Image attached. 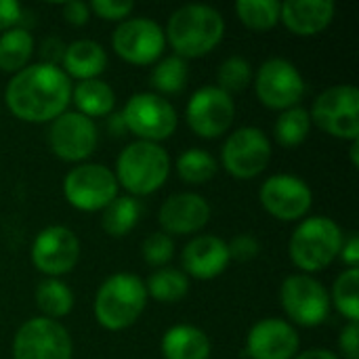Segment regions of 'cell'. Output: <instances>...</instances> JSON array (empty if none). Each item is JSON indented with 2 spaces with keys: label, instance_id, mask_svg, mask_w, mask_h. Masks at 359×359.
<instances>
[{
  "label": "cell",
  "instance_id": "cell-36",
  "mask_svg": "<svg viewBox=\"0 0 359 359\" xmlns=\"http://www.w3.org/2000/svg\"><path fill=\"white\" fill-rule=\"evenodd\" d=\"M88 8L105 21H120L122 23L135 11V2H130V0H93L88 4Z\"/></svg>",
  "mask_w": 359,
  "mask_h": 359
},
{
  "label": "cell",
  "instance_id": "cell-20",
  "mask_svg": "<svg viewBox=\"0 0 359 359\" xmlns=\"http://www.w3.org/2000/svg\"><path fill=\"white\" fill-rule=\"evenodd\" d=\"M229 265L227 242L219 236L202 233L191 238L181 252V271L196 280H215Z\"/></svg>",
  "mask_w": 359,
  "mask_h": 359
},
{
  "label": "cell",
  "instance_id": "cell-18",
  "mask_svg": "<svg viewBox=\"0 0 359 359\" xmlns=\"http://www.w3.org/2000/svg\"><path fill=\"white\" fill-rule=\"evenodd\" d=\"M301 347L294 326L280 318L257 322L246 337V353L250 359H294Z\"/></svg>",
  "mask_w": 359,
  "mask_h": 359
},
{
  "label": "cell",
  "instance_id": "cell-5",
  "mask_svg": "<svg viewBox=\"0 0 359 359\" xmlns=\"http://www.w3.org/2000/svg\"><path fill=\"white\" fill-rule=\"evenodd\" d=\"M343 231L330 217L303 219L292 231L288 255L290 261L307 276L326 269L341 252Z\"/></svg>",
  "mask_w": 359,
  "mask_h": 359
},
{
  "label": "cell",
  "instance_id": "cell-22",
  "mask_svg": "<svg viewBox=\"0 0 359 359\" xmlns=\"http://www.w3.org/2000/svg\"><path fill=\"white\" fill-rule=\"evenodd\" d=\"M61 63L67 78H76L80 82L97 80L107 69V53L99 42L82 38L65 46Z\"/></svg>",
  "mask_w": 359,
  "mask_h": 359
},
{
  "label": "cell",
  "instance_id": "cell-17",
  "mask_svg": "<svg viewBox=\"0 0 359 359\" xmlns=\"http://www.w3.org/2000/svg\"><path fill=\"white\" fill-rule=\"evenodd\" d=\"M80 259V240L78 236L63 227V225H50L44 227L32 244V263L34 267L48 276V278H61L69 273Z\"/></svg>",
  "mask_w": 359,
  "mask_h": 359
},
{
  "label": "cell",
  "instance_id": "cell-12",
  "mask_svg": "<svg viewBox=\"0 0 359 359\" xmlns=\"http://www.w3.org/2000/svg\"><path fill=\"white\" fill-rule=\"evenodd\" d=\"M271 160V141L257 126H242L233 130L221 149L225 170L242 181L259 177Z\"/></svg>",
  "mask_w": 359,
  "mask_h": 359
},
{
  "label": "cell",
  "instance_id": "cell-41",
  "mask_svg": "<svg viewBox=\"0 0 359 359\" xmlns=\"http://www.w3.org/2000/svg\"><path fill=\"white\" fill-rule=\"evenodd\" d=\"M339 257L343 259V263H345L349 269H358V263H359L358 233H351L347 240H343V246H341V252H339Z\"/></svg>",
  "mask_w": 359,
  "mask_h": 359
},
{
  "label": "cell",
  "instance_id": "cell-42",
  "mask_svg": "<svg viewBox=\"0 0 359 359\" xmlns=\"http://www.w3.org/2000/svg\"><path fill=\"white\" fill-rule=\"evenodd\" d=\"M63 53H65V44L59 40V38H46L42 42V57L44 61L42 63H48V65H57L61 59H63Z\"/></svg>",
  "mask_w": 359,
  "mask_h": 359
},
{
  "label": "cell",
  "instance_id": "cell-26",
  "mask_svg": "<svg viewBox=\"0 0 359 359\" xmlns=\"http://www.w3.org/2000/svg\"><path fill=\"white\" fill-rule=\"evenodd\" d=\"M141 212L143 208L137 198L118 196L109 206L101 210V227L111 238H124L137 227Z\"/></svg>",
  "mask_w": 359,
  "mask_h": 359
},
{
  "label": "cell",
  "instance_id": "cell-33",
  "mask_svg": "<svg viewBox=\"0 0 359 359\" xmlns=\"http://www.w3.org/2000/svg\"><path fill=\"white\" fill-rule=\"evenodd\" d=\"M330 305L337 307L349 322L358 324L359 320V269H345L332 286Z\"/></svg>",
  "mask_w": 359,
  "mask_h": 359
},
{
  "label": "cell",
  "instance_id": "cell-7",
  "mask_svg": "<svg viewBox=\"0 0 359 359\" xmlns=\"http://www.w3.org/2000/svg\"><path fill=\"white\" fill-rule=\"evenodd\" d=\"M309 116L334 139L359 141V90L353 84H337L320 93Z\"/></svg>",
  "mask_w": 359,
  "mask_h": 359
},
{
  "label": "cell",
  "instance_id": "cell-16",
  "mask_svg": "<svg viewBox=\"0 0 359 359\" xmlns=\"http://www.w3.org/2000/svg\"><path fill=\"white\" fill-rule=\"evenodd\" d=\"M259 200L273 219L292 223L309 215L313 206V191L307 185V181H303L301 177L280 172L269 177L261 185Z\"/></svg>",
  "mask_w": 359,
  "mask_h": 359
},
{
  "label": "cell",
  "instance_id": "cell-15",
  "mask_svg": "<svg viewBox=\"0 0 359 359\" xmlns=\"http://www.w3.org/2000/svg\"><path fill=\"white\" fill-rule=\"evenodd\" d=\"M50 151L63 162H84L93 156L99 143V130L95 120L78 114L63 111L57 116L46 133Z\"/></svg>",
  "mask_w": 359,
  "mask_h": 359
},
{
  "label": "cell",
  "instance_id": "cell-25",
  "mask_svg": "<svg viewBox=\"0 0 359 359\" xmlns=\"http://www.w3.org/2000/svg\"><path fill=\"white\" fill-rule=\"evenodd\" d=\"M34 53V36L25 27H11L0 34V72L17 74L27 67Z\"/></svg>",
  "mask_w": 359,
  "mask_h": 359
},
{
  "label": "cell",
  "instance_id": "cell-35",
  "mask_svg": "<svg viewBox=\"0 0 359 359\" xmlns=\"http://www.w3.org/2000/svg\"><path fill=\"white\" fill-rule=\"evenodd\" d=\"M141 255L149 267H156V269L168 267V263L175 257V242L164 231L149 233L141 244Z\"/></svg>",
  "mask_w": 359,
  "mask_h": 359
},
{
  "label": "cell",
  "instance_id": "cell-21",
  "mask_svg": "<svg viewBox=\"0 0 359 359\" xmlns=\"http://www.w3.org/2000/svg\"><path fill=\"white\" fill-rule=\"evenodd\" d=\"M332 0H286L280 4V21L297 36L322 34L334 19Z\"/></svg>",
  "mask_w": 359,
  "mask_h": 359
},
{
  "label": "cell",
  "instance_id": "cell-14",
  "mask_svg": "<svg viewBox=\"0 0 359 359\" xmlns=\"http://www.w3.org/2000/svg\"><path fill=\"white\" fill-rule=\"evenodd\" d=\"M233 118H236L233 97L212 84L198 88L185 107L187 126L202 139H217L225 135Z\"/></svg>",
  "mask_w": 359,
  "mask_h": 359
},
{
  "label": "cell",
  "instance_id": "cell-13",
  "mask_svg": "<svg viewBox=\"0 0 359 359\" xmlns=\"http://www.w3.org/2000/svg\"><path fill=\"white\" fill-rule=\"evenodd\" d=\"M69 332L55 320L32 318L19 326L13 339V359H72Z\"/></svg>",
  "mask_w": 359,
  "mask_h": 359
},
{
  "label": "cell",
  "instance_id": "cell-19",
  "mask_svg": "<svg viewBox=\"0 0 359 359\" xmlns=\"http://www.w3.org/2000/svg\"><path fill=\"white\" fill-rule=\"evenodd\" d=\"M210 212V204L204 196L181 191L162 202L158 221L166 236H189L202 231L208 225Z\"/></svg>",
  "mask_w": 359,
  "mask_h": 359
},
{
  "label": "cell",
  "instance_id": "cell-24",
  "mask_svg": "<svg viewBox=\"0 0 359 359\" xmlns=\"http://www.w3.org/2000/svg\"><path fill=\"white\" fill-rule=\"evenodd\" d=\"M72 101L76 105V111L86 118H103L114 111L116 105V93L114 88L103 80H84L72 86Z\"/></svg>",
  "mask_w": 359,
  "mask_h": 359
},
{
  "label": "cell",
  "instance_id": "cell-34",
  "mask_svg": "<svg viewBox=\"0 0 359 359\" xmlns=\"http://www.w3.org/2000/svg\"><path fill=\"white\" fill-rule=\"evenodd\" d=\"M252 78H255V72H252L250 61L240 55L227 57L217 69V86L225 90L227 95L246 90L252 84Z\"/></svg>",
  "mask_w": 359,
  "mask_h": 359
},
{
  "label": "cell",
  "instance_id": "cell-4",
  "mask_svg": "<svg viewBox=\"0 0 359 359\" xmlns=\"http://www.w3.org/2000/svg\"><path fill=\"white\" fill-rule=\"evenodd\" d=\"M147 299L145 282L139 276L114 273L97 290L95 318L105 330H124L141 318Z\"/></svg>",
  "mask_w": 359,
  "mask_h": 359
},
{
  "label": "cell",
  "instance_id": "cell-37",
  "mask_svg": "<svg viewBox=\"0 0 359 359\" xmlns=\"http://www.w3.org/2000/svg\"><path fill=\"white\" fill-rule=\"evenodd\" d=\"M227 250H229V261H236V263H248L252 259L259 257L261 252V242L250 236V233H242V236H236L229 244H227Z\"/></svg>",
  "mask_w": 359,
  "mask_h": 359
},
{
  "label": "cell",
  "instance_id": "cell-45",
  "mask_svg": "<svg viewBox=\"0 0 359 359\" xmlns=\"http://www.w3.org/2000/svg\"><path fill=\"white\" fill-rule=\"evenodd\" d=\"M349 156H351V164H353V166H358L359 164V141H351Z\"/></svg>",
  "mask_w": 359,
  "mask_h": 359
},
{
  "label": "cell",
  "instance_id": "cell-10",
  "mask_svg": "<svg viewBox=\"0 0 359 359\" xmlns=\"http://www.w3.org/2000/svg\"><path fill=\"white\" fill-rule=\"evenodd\" d=\"M284 313L299 326L316 328L330 316V294L322 282L307 273H292L280 286Z\"/></svg>",
  "mask_w": 359,
  "mask_h": 359
},
{
  "label": "cell",
  "instance_id": "cell-28",
  "mask_svg": "<svg viewBox=\"0 0 359 359\" xmlns=\"http://www.w3.org/2000/svg\"><path fill=\"white\" fill-rule=\"evenodd\" d=\"M145 290H147V297L160 303H177L187 297L189 278L181 269L162 267L149 276V280L145 282Z\"/></svg>",
  "mask_w": 359,
  "mask_h": 359
},
{
  "label": "cell",
  "instance_id": "cell-3",
  "mask_svg": "<svg viewBox=\"0 0 359 359\" xmlns=\"http://www.w3.org/2000/svg\"><path fill=\"white\" fill-rule=\"evenodd\" d=\"M116 181L133 198L158 191L170 175V156L160 143L133 141L116 160Z\"/></svg>",
  "mask_w": 359,
  "mask_h": 359
},
{
  "label": "cell",
  "instance_id": "cell-27",
  "mask_svg": "<svg viewBox=\"0 0 359 359\" xmlns=\"http://www.w3.org/2000/svg\"><path fill=\"white\" fill-rule=\"evenodd\" d=\"M36 307L40 309L42 318L59 322L61 318L69 316L74 309V292L69 286L59 278H46L36 288Z\"/></svg>",
  "mask_w": 359,
  "mask_h": 359
},
{
  "label": "cell",
  "instance_id": "cell-1",
  "mask_svg": "<svg viewBox=\"0 0 359 359\" xmlns=\"http://www.w3.org/2000/svg\"><path fill=\"white\" fill-rule=\"evenodd\" d=\"M11 114L23 122L44 124L67 111L72 101V82L59 65L34 63L17 72L4 90Z\"/></svg>",
  "mask_w": 359,
  "mask_h": 359
},
{
  "label": "cell",
  "instance_id": "cell-40",
  "mask_svg": "<svg viewBox=\"0 0 359 359\" xmlns=\"http://www.w3.org/2000/svg\"><path fill=\"white\" fill-rule=\"evenodd\" d=\"M21 4L15 0H0V32H6L11 27H17L21 21Z\"/></svg>",
  "mask_w": 359,
  "mask_h": 359
},
{
  "label": "cell",
  "instance_id": "cell-31",
  "mask_svg": "<svg viewBox=\"0 0 359 359\" xmlns=\"http://www.w3.org/2000/svg\"><path fill=\"white\" fill-rule=\"evenodd\" d=\"M219 170V164L215 160L212 154H208L206 149L200 147H191L185 149L179 158H177V172L185 183L191 185H202L208 183Z\"/></svg>",
  "mask_w": 359,
  "mask_h": 359
},
{
  "label": "cell",
  "instance_id": "cell-11",
  "mask_svg": "<svg viewBox=\"0 0 359 359\" xmlns=\"http://www.w3.org/2000/svg\"><path fill=\"white\" fill-rule=\"evenodd\" d=\"M111 46L130 65H154L166 48V36L149 17H128L111 34Z\"/></svg>",
  "mask_w": 359,
  "mask_h": 359
},
{
  "label": "cell",
  "instance_id": "cell-6",
  "mask_svg": "<svg viewBox=\"0 0 359 359\" xmlns=\"http://www.w3.org/2000/svg\"><path fill=\"white\" fill-rule=\"evenodd\" d=\"M118 181L114 170L103 164L82 162L63 179V196L69 206L82 212H99L118 198Z\"/></svg>",
  "mask_w": 359,
  "mask_h": 359
},
{
  "label": "cell",
  "instance_id": "cell-44",
  "mask_svg": "<svg viewBox=\"0 0 359 359\" xmlns=\"http://www.w3.org/2000/svg\"><path fill=\"white\" fill-rule=\"evenodd\" d=\"M294 359H341L334 351L328 349H307L303 353H297Z\"/></svg>",
  "mask_w": 359,
  "mask_h": 359
},
{
  "label": "cell",
  "instance_id": "cell-39",
  "mask_svg": "<svg viewBox=\"0 0 359 359\" xmlns=\"http://www.w3.org/2000/svg\"><path fill=\"white\" fill-rule=\"evenodd\" d=\"M88 17H90V8H88L86 2H82V0H72V2H65V4H63V19H65L69 25L82 27V25H86Z\"/></svg>",
  "mask_w": 359,
  "mask_h": 359
},
{
  "label": "cell",
  "instance_id": "cell-9",
  "mask_svg": "<svg viewBox=\"0 0 359 359\" xmlns=\"http://www.w3.org/2000/svg\"><path fill=\"white\" fill-rule=\"evenodd\" d=\"M122 118L128 133L139 137V141L151 143L168 139L179 124L177 109L172 107V103L156 93L133 95L122 109Z\"/></svg>",
  "mask_w": 359,
  "mask_h": 359
},
{
  "label": "cell",
  "instance_id": "cell-38",
  "mask_svg": "<svg viewBox=\"0 0 359 359\" xmlns=\"http://www.w3.org/2000/svg\"><path fill=\"white\" fill-rule=\"evenodd\" d=\"M339 349L345 359H359V328L349 322L339 334Z\"/></svg>",
  "mask_w": 359,
  "mask_h": 359
},
{
  "label": "cell",
  "instance_id": "cell-29",
  "mask_svg": "<svg viewBox=\"0 0 359 359\" xmlns=\"http://www.w3.org/2000/svg\"><path fill=\"white\" fill-rule=\"evenodd\" d=\"M187 80H189V67L187 61L181 59L179 55H170L154 63L149 74L151 86L162 95H179L187 86Z\"/></svg>",
  "mask_w": 359,
  "mask_h": 359
},
{
  "label": "cell",
  "instance_id": "cell-32",
  "mask_svg": "<svg viewBox=\"0 0 359 359\" xmlns=\"http://www.w3.org/2000/svg\"><path fill=\"white\" fill-rule=\"evenodd\" d=\"M280 4L278 0H238L236 15L248 29L267 32L280 23Z\"/></svg>",
  "mask_w": 359,
  "mask_h": 359
},
{
  "label": "cell",
  "instance_id": "cell-8",
  "mask_svg": "<svg viewBox=\"0 0 359 359\" xmlns=\"http://www.w3.org/2000/svg\"><path fill=\"white\" fill-rule=\"evenodd\" d=\"M252 82L259 101L265 107L278 111L297 107L307 90L305 78L299 67L284 57H271L263 61Z\"/></svg>",
  "mask_w": 359,
  "mask_h": 359
},
{
  "label": "cell",
  "instance_id": "cell-2",
  "mask_svg": "<svg viewBox=\"0 0 359 359\" xmlns=\"http://www.w3.org/2000/svg\"><path fill=\"white\" fill-rule=\"evenodd\" d=\"M166 42L181 59H198L215 50L225 36L223 15L208 4H185L177 8L164 29Z\"/></svg>",
  "mask_w": 359,
  "mask_h": 359
},
{
  "label": "cell",
  "instance_id": "cell-23",
  "mask_svg": "<svg viewBox=\"0 0 359 359\" xmlns=\"http://www.w3.org/2000/svg\"><path fill=\"white\" fill-rule=\"evenodd\" d=\"M164 359H208L212 345L204 330L191 324L170 326L160 343Z\"/></svg>",
  "mask_w": 359,
  "mask_h": 359
},
{
  "label": "cell",
  "instance_id": "cell-30",
  "mask_svg": "<svg viewBox=\"0 0 359 359\" xmlns=\"http://www.w3.org/2000/svg\"><path fill=\"white\" fill-rule=\"evenodd\" d=\"M309 130H311V116L301 105L280 111V116H278V120L273 124L276 141L282 147H288V149L299 147L301 143H305L307 137H309Z\"/></svg>",
  "mask_w": 359,
  "mask_h": 359
},
{
  "label": "cell",
  "instance_id": "cell-43",
  "mask_svg": "<svg viewBox=\"0 0 359 359\" xmlns=\"http://www.w3.org/2000/svg\"><path fill=\"white\" fill-rule=\"evenodd\" d=\"M107 128L114 137H120L126 133V124H124V118H122V111L120 114H109L107 118Z\"/></svg>",
  "mask_w": 359,
  "mask_h": 359
}]
</instances>
